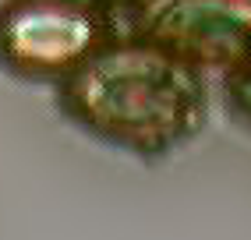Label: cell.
<instances>
[{"label":"cell","mask_w":251,"mask_h":240,"mask_svg":"<svg viewBox=\"0 0 251 240\" xmlns=\"http://www.w3.org/2000/svg\"><path fill=\"white\" fill-rule=\"evenodd\" d=\"M53 106L92 142L156 163L202 134L209 81L170 49L124 32L57 85Z\"/></svg>","instance_id":"6da1fadb"},{"label":"cell","mask_w":251,"mask_h":240,"mask_svg":"<svg viewBox=\"0 0 251 240\" xmlns=\"http://www.w3.org/2000/svg\"><path fill=\"white\" fill-rule=\"evenodd\" d=\"M124 32L81 0H0V71L57 89Z\"/></svg>","instance_id":"7a4b0ae2"},{"label":"cell","mask_w":251,"mask_h":240,"mask_svg":"<svg viewBox=\"0 0 251 240\" xmlns=\"http://www.w3.org/2000/svg\"><path fill=\"white\" fill-rule=\"evenodd\" d=\"M127 32L198 71L233 74L251 64V0H145Z\"/></svg>","instance_id":"3957f363"},{"label":"cell","mask_w":251,"mask_h":240,"mask_svg":"<svg viewBox=\"0 0 251 240\" xmlns=\"http://www.w3.org/2000/svg\"><path fill=\"white\" fill-rule=\"evenodd\" d=\"M223 89V106L226 113L237 120L241 127H251V64L241 67V71H233L220 81Z\"/></svg>","instance_id":"277c9868"},{"label":"cell","mask_w":251,"mask_h":240,"mask_svg":"<svg viewBox=\"0 0 251 240\" xmlns=\"http://www.w3.org/2000/svg\"><path fill=\"white\" fill-rule=\"evenodd\" d=\"M81 4H92V7H99V11H106L110 18L124 22V28H127V22L145 7V0H81Z\"/></svg>","instance_id":"5b68a950"}]
</instances>
